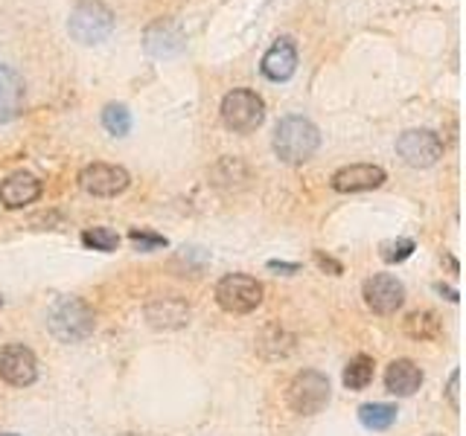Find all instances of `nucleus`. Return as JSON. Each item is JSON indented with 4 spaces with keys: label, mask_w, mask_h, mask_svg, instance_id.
I'll list each match as a JSON object with an SVG mask.
<instances>
[{
    "label": "nucleus",
    "mask_w": 466,
    "mask_h": 436,
    "mask_svg": "<svg viewBox=\"0 0 466 436\" xmlns=\"http://www.w3.org/2000/svg\"><path fill=\"white\" fill-rule=\"evenodd\" d=\"M321 146V131L306 117H286L274 129V151L283 163H304Z\"/></svg>",
    "instance_id": "obj_1"
},
{
    "label": "nucleus",
    "mask_w": 466,
    "mask_h": 436,
    "mask_svg": "<svg viewBox=\"0 0 466 436\" xmlns=\"http://www.w3.org/2000/svg\"><path fill=\"white\" fill-rule=\"evenodd\" d=\"M47 326H50V332L56 334L62 344L85 341V337L93 332V312H91V305L85 300L62 297L56 305L50 308Z\"/></svg>",
    "instance_id": "obj_2"
},
{
    "label": "nucleus",
    "mask_w": 466,
    "mask_h": 436,
    "mask_svg": "<svg viewBox=\"0 0 466 436\" xmlns=\"http://www.w3.org/2000/svg\"><path fill=\"white\" fill-rule=\"evenodd\" d=\"M71 35L79 44H100L114 33V12L100 0H82L71 12V24H67Z\"/></svg>",
    "instance_id": "obj_3"
},
{
    "label": "nucleus",
    "mask_w": 466,
    "mask_h": 436,
    "mask_svg": "<svg viewBox=\"0 0 466 436\" xmlns=\"http://www.w3.org/2000/svg\"><path fill=\"white\" fill-rule=\"evenodd\" d=\"M216 303L228 315H251L263 303V283L248 274H228L216 283Z\"/></svg>",
    "instance_id": "obj_4"
},
{
    "label": "nucleus",
    "mask_w": 466,
    "mask_h": 436,
    "mask_svg": "<svg viewBox=\"0 0 466 436\" xmlns=\"http://www.w3.org/2000/svg\"><path fill=\"white\" fill-rule=\"evenodd\" d=\"M266 120V102L254 91H230L222 100V122L230 131L248 134L257 131Z\"/></svg>",
    "instance_id": "obj_5"
},
{
    "label": "nucleus",
    "mask_w": 466,
    "mask_h": 436,
    "mask_svg": "<svg viewBox=\"0 0 466 436\" xmlns=\"http://www.w3.org/2000/svg\"><path fill=\"white\" fill-rule=\"evenodd\" d=\"M330 404V378L318 370H304L289 384V407L300 416H315Z\"/></svg>",
    "instance_id": "obj_6"
},
{
    "label": "nucleus",
    "mask_w": 466,
    "mask_h": 436,
    "mask_svg": "<svg viewBox=\"0 0 466 436\" xmlns=\"http://www.w3.org/2000/svg\"><path fill=\"white\" fill-rule=\"evenodd\" d=\"M396 154L414 169H429L443 158V140L429 129H411L396 140Z\"/></svg>",
    "instance_id": "obj_7"
},
{
    "label": "nucleus",
    "mask_w": 466,
    "mask_h": 436,
    "mask_svg": "<svg viewBox=\"0 0 466 436\" xmlns=\"http://www.w3.org/2000/svg\"><path fill=\"white\" fill-rule=\"evenodd\" d=\"M129 184V172L114 163H91L79 172V187L88 195H97V199H114V195L126 192Z\"/></svg>",
    "instance_id": "obj_8"
},
{
    "label": "nucleus",
    "mask_w": 466,
    "mask_h": 436,
    "mask_svg": "<svg viewBox=\"0 0 466 436\" xmlns=\"http://www.w3.org/2000/svg\"><path fill=\"white\" fill-rule=\"evenodd\" d=\"M364 303L374 315H396L405 303V286L396 279L393 274H374L370 279H364Z\"/></svg>",
    "instance_id": "obj_9"
},
{
    "label": "nucleus",
    "mask_w": 466,
    "mask_h": 436,
    "mask_svg": "<svg viewBox=\"0 0 466 436\" xmlns=\"http://www.w3.org/2000/svg\"><path fill=\"white\" fill-rule=\"evenodd\" d=\"M0 378L12 387H30L38 378V361L33 349L21 344H9L0 349Z\"/></svg>",
    "instance_id": "obj_10"
},
{
    "label": "nucleus",
    "mask_w": 466,
    "mask_h": 436,
    "mask_svg": "<svg viewBox=\"0 0 466 436\" xmlns=\"http://www.w3.org/2000/svg\"><path fill=\"white\" fill-rule=\"evenodd\" d=\"M187 44V35L181 30V24L172 18H160L146 30V50L155 59H170V55H178Z\"/></svg>",
    "instance_id": "obj_11"
},
{
    "label": "nucleus",
    "mask_w": 466,
    "mask_h": 436,
    "mask_svg": "<svg viewBox=\"0 0 466 436\" xmlns=\"http://www.w3.org/2000/svg\"><path fill=\"white\" fill-rule=\"evenodd\" d=\"M385 184V169L376 163H353L333 175L335 192H364Z\"/></svg>",
    "instance_id": "obj_12"
},
{
    "label": "nucleus",
    "mask_w": 466,
    "mask_h": 436,
    "mask_svg": "<svg viewBox=\"0 0 466 436\" xmlns=\"http://www.w3.org/2000/svg\"><path fill=\"white\" fill-rule=\"evenodd\" d=\"M146 320L152 329H163V332L184 329L189 323V305L178 297H160L146 305Z\"/></svg>",
    "instance_id": "obj_13"
},
{
    "label": "nucleus",
    "mask_w": 466,
    "mask_h": 436,
    "mask_svg": "<svg viewBox=\"0 0 466 436\" xmlns=\"http://www.w3.org/2000/svg\"><path fill=\"white\" fill-rule=\"evenodd\" d=\"M297 70V47L289 35L274 41V47L263 55V73L271 82H286L292 79Z\"/></svg>",
    "instance_id": "obj_14"
},
{
    "label": "nucleus",
    "mask_w": 466,
    "mask_h": 436,
    "mask_svg": "<svg viewBox=\"0 0 466 436\" xmlns=\"http://www.w3.org/2000/svg\"><path fill=\"white\" fill-rule=\"evenodd\" d=\"M41 195V180L30 172H15L0 184V204L6 209H21Z\"/></svg>",
    "instance_id": "obj_15"
},
{
    "label": "nucleus",
    "mask_w": 466,
    "mask_h": 436,
    "mask_svg": "<svg viewBox=\"0 0 466 436\" xmlns=\"http://www.w3.org/2000/svg\"><path fill=\"white\" fill-rule=\"evenodd\" d=\"M24 79L12 67L0 64V122L21 117L24 111Z\"/></svg>",
    "instance_id": "obj_16"
},
{
    "label": "nucleus",
    "mask_w": 466,
    "mask_h": 436,
    "mask_svg": "<svg viewBox=\"0 0 466 436\" xmlns=\"http://www.w3.org/2000/svg\"><path fill=\"white\" fill-rule=\"evenodd\" d=\"M385 387H388V392H393V396H400V399L414 396V392L422 387V370L408 358L393 361L385 373Z\"/></svg>",
    "instance_id": "obj_17"
},
{
    "label": "nucleus",
    "mask_w": 466,
    "mask_h": 436,
    "mask_svg": "<svg viewBox=\"0 0 466 436\" xmlns=\"http://www.w3.org/2000/svg\"><path fill=\"white\" fill-rule=\"evenodd\" d=\"M396 404H385V402H370L359 407V421L367 431H388L396 421Z\"/></svg>",
    "instance_id": "obj_18"
},
{
    "label": "nucleus",
    "mask_w": 466,
    "mask_h": 436,
    "mask_svg": "<svg viewBox=\"0 0 466 436\" xmlns=\"http://www.w3.org/2000/svg\"><path fill=\"white\" fill-rule=\"evenodd\" d=\"M341 382H345V387L353 390V392L367 390L370 382H374V358H370V355H355L345 367Z\"/></svg>",
    "instance_id": "obj_19"
},
{
    "label": "nucleus",
    "mask_w": 466,
    "mask_h": 436,
    "mask_svg": "<svg viewBox=\"0 0 466 436\" xmlns=\"http://www.w3.org/2000/svg\"><path fill=\"white\" fill-rule=\"evenodd\" d=\"M405 332L414 341H434V337H441V320L434 312H411L405 317Z\"/></svg>",
    "instance_id": "obj_20"
},
{
    "label": "nucleus",
    "mask_w": 466,
    "mask_h": 436,
    "mask_svg": "<svg viewBox=\"0 0 466 436\" xmlns=\"http://www.w3.org/2000/svg\"><path fill=\"white\" fill-rule=\"evenodd\" d=\"M102 125L114 137H126L131 131V114H129V108L126 105H117V102L105 105V111H102Z\"/></svg>",
    "instance_id": "obj_21"
},
{
    "label": "nucleus",
    "mask_w": 466,
    "mask_h": 436,
    "mask_svg": "<svg viewBox=\"0 0 466 436\" xmlns=\"http://www.w3.org/2000/svg\"><path fill=\"white\" fill-rule=\"evenodd\" d=\"M82 245L85 247H93V250H102V253H112L120 247V236L108 228H93V230H85L82 233Z\"/></svg>",
    "instance_id": "obj_22"
},
{
    "label": "nucleus",
    "mask_w": 466,
    "mask_h": 436,
    "mask_svg": "<svg viewBox=\"0 0 466 436\" xmlns=\"http://www.w3.org/2000/svg\"><path fill=\"white\" fill-rule=\"evenodd\" d=\"M414 238H396V242H382V259L388 265H396V262H405L411 253H414Z\"/></svg>",
    "instance_id": "obj_23"
},
{
    "label": "nucleus",
    "mask_w": 466,
    "mask_h": 436,
    "mask_svg": "<svg viewBox=\"0 0 466 436\" xmlns=\"http://www.w3.org/2000/svg\"><path fill=\"white\" fill-rule=\"evenodd\" d=\"M129 238L134 242L137 250H158V247H167V238L158 236V233H149V230H131Z\"/></svg>",
    "instance_id": "obj_24"
},
{
    "label": "nucleus",
    "mask_w": 466,
    "mask_h": 436,
    "mask_svg": "<svg viewBox=\"0 0 466 436\" xmlns=\"http://www.w3.org/2000/svg\"><path fill=\"white\" fill-rule=\"evenodd\" d=\"M458 384H461V373L455 370L449 375V387H446V396H449V404L451 411H461V399H458Z\"/></svg>",
    "instance_id": "obj_25"
},
{
    "label": "nucleus",
    "mask_w": 466,
    "mask_h": 436,
    "mask_svg": "<svg viewBox=\"0 0 466 436\" xmlns=\"http://www.w3.org/2000/svg\"><path fill=\"white\" fill-rule=\"evenodd\" d=\"M315 259H318V265H321V268H330V271H333L335 276L341 274V265H338V262H333L330 257H324V253H321V250H318V253H315Z\"/></svg>",
    "instance_id": "obj_26"
},
{
    "label": "nucleus",
    "mask_w": 466,
    "mask_h": 436,
    "mask_svg": "<svg viewBox=\"0 0 466 436\" xmlns=\"http://www.w3.org/2000/svg\"><path fill=\"white\" fill-rule=\"evenodd\" d=\"M268 268H271V271H289V274H295V271H297V265H295V262H277V259H271V262H268Z\"/></svg>",
    "instance_id": "obj_27"
},
{
    "label": "nucleus",
    "mask_w": 466,
    "mask_h": 436,
    "mask_svg": "<svg viewBox=\"0 0 466 436\" xmlns=\"http://www.w3.org/2000/svg\"><path fill=\"white\" fill-rule=\"evenodd\" d=\"M437 291H441V294H446V297H449L451 303H458V291H451V288H446L443 283H441V286H437Z\"/></svg>",
    "instance_id": "obj_28"
},
{
    "label": "nucleus",
    "mask_w": 466,
    "mask_h": 436,
    "mask_svg": "<svg viewBox=\"0 0 466 436\" xmlns=\"http://www.w3.org/2000/svg\"><path fill=\"white\" fill-rule=\"evenodd\" d=\"M0 436H18V433H0Z\"/></svg>",
    "instance_id": "obj_29"
},
{
    "label": "nucleus",
    "mask_w": 466,
    "mask_h": 436,
    "mask_svg": "<svg viewBox=\"0 0 466 436\" xmlns=\"http://www.w3.org/2000/svg\"><path fill=\"white\" fill-rule=\"evenodd\" d=\"M120 436H137V433H120Z\"/></svg>",
    "instance_id": "obj_30"
},
{
    "label": "nucleus",
    "mask_w": 466,
    "mask_h": 436,
    "mask_svg": "<svg viewBox=\"0 0 466 436\" xmlns=\"http://www.w3.org/2000/svg\"><path fill=\"white\" fill-rule=\"evenodd\" d=\"M432 436H443V433H432Z\"/></svg>",
    "instance_id": "obj_31"
}]
</instances>
